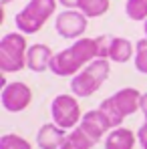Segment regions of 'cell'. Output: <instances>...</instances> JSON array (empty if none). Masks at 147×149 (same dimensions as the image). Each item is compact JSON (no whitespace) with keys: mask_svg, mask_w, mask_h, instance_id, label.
<instances>
[{"mask_svg":"<svg viewBox=\"0 0 147 149\" xmlns=\"http://www.w3.org/2000/svg\"><path fill=\"white\" fill-rule=\"evenodd\" d=\"M99 58V45L97 38H81L75 40L69 49L61 50L50 61V71L56 77H75L83 71L89 63Z\"/></svg>","mask_w":147,"mask_h":149,"instance_id":"obj_1","label":"cell"},{"mask_svg":"<svg viewBox=\"0 0 147 149\" xmlns=\"http://www.w3.org/2000/svg\"><path fill=\"white\" fill-rule=\"evenodd\" d=\"M109 61L107 58H95L93 63H89L81 73H77L71 79V91L75 97H91L93 93H97L101 85L107 81L109 77Z\"/></svg>","mask_w":147,"mask_h":149,"instance_id":"obj_2","label":"cell"},{"mask_svg":"<svg viewBox=\"0 0 147 149\" xmlns=\"http://www.w3.org/2000/svg\"><path fill=\"white\" fill-rule=\"evenodd\" d=\"M56 10V0H30L14 16V24L22 34H36Z\"/></svg>","mask_w":147,"mask_h":149,"instance_id":"obj_3","label":"cell"},{"mask_svg":"<svg viewBox=\"0 0 147 149\" xmlns=\"http://www.w3.org/2000/svg\"><path fill=\"white\" fill-rule=\"evenodd\" d=\"M26 38L22 32H8L0 40V71L18 73L26 67Z\"/></svg>","mask_w":147,"mask_h":149,"instance_id":"obj_4","label":"cell"},{"mask_svg":"<svg viewBox=\"0 0 147 149\" xmlns=\"http://www.w3.org/2000/svg\"><path fill=\"white\" fill-rule=\"evenodd\" d=\"M50 115H52V123L63 127L65 131L75 129L77 123L83 119L79 101L75 95H56L50 103Z\"/></svg>","mask_w":147,"mask_h":149,"instance_id":"obj_5","label":"cell"},{"mask_svg":"<svg viewBox=\"0 0 147 149\" xmlns=\"http://www.w3.org/2000/svg\"><path fill=\"white\" fill-rule=\"evenodd\" d=\"M2 107L10 113H20L24 111L26 107L30 105L32 101V91L26 83L20 81H14V83H8L6 87H2Z\"/></svg>","mask_w":147,"mask_h":149,"instance_id":"obj_6","label":"cell"},{"mask_svg":"<svg viewBox=\"0 0 147 149\" xmlns=\"http://www.w3.org/2000/svg\"><path fill=\"white\" fill-rule=\"evenodd\" d=\"M87 16L81 10H65L56 16L54 28L63 38H81L87 30Z\"/></svg>","mask_w":147,"mask_h":149,"instance_id":"obj_7","label":"cell"},{"mask_svg":"<svg viewBox=\"0 0 147 149\" xmlns=\"http://www.w3.org/2000/svg\"><path fill=\"white\" fill-rule=\"evenodd\" d=\"M95 143H97L101 137H105L109 133V129H113L111 123L107 121V117L99 111V109H93V111H87L81 119V125H79Z\"/></svg>","mask_w":147,"mask_h":149,"instance_id":"obj_8","label":"cell"},{"mask_svg":"<svg viewBox=\"0 0 147 149\" xmlns=\"http://www.w3.org/2000/svg\"><path fill=\"white\" fill-rule=\"evenodd\" d=\"M65 139H67L65 129L56 123H45L36 133V145L40 149H61Z\"/></svg>","mask_w":147,"mask_h":149,"instance_id":"obj_9","label":"cell"},{"mask_svg":"<svg viewBox=\"0 0 147 149\" xmlns=\"http://www.w3.org/2000/svg\"><path fill=\"white\" fill-rule=\"evenodd\" d=\"M52 50L50 47L42 45V42H36L32 45L28 52H26V67L32 71V73H42L50 69V61H52Z\"/></svg>","mask_w":147,"mask_h":149,"instance_id":"obj_10","label":"cell"},{"mask_svg":"<svg viewBox=\"0 0 147 149\" xmlns=\"http://www.w3.org/2000/svg\"><path fill=\"white\" fill-rule=\"evenodd\" d=\"M113 103L117 105V109L123 113V117L127 115H133L141 109V93L133 87H125L121 91H117L113 97Z\"/></svg>","mask_w":147,"mask_h":149,"instance_id":"obj_11","label":"cell"},{"mask_svg":"<svg viewBox=\"0 0 147 149\" xmlns=\"http://www.w3.org/2000/svg\"><path fill=\"white\" fill-rule=\"evenodd\" d=\"M135 139H137V135H133V131H129L125 127H117L107 133L105 149H133Z\"/></svg>","mask_w":147,"mask_h":149,"instance_id":"obj_12","label":"cell"},{"mask_svg":"<svg viewBox=\"0 0 147 149\" xmlns=\"http://www.w3.org/2000/svg\"><path fill=\"white\" fill-rule=\"evenodd\" d=\"M131 56H133V45L123 36H113V42H111V49H109V61L127 63Z\"/></svg>","mask_w":147,"mask_h":149,"instance_id":"obj_13","label":"cell"},{"mask_svg":"<svg viewBox=\"0 0 147 149\" xmlns=\"http://www.w3.org/2000/svg\"><path fill=\"white\" fill-rule=\"evenodd\" d=\"M95 145V141L81 129V127H75L73 131L67 135L65 143L61 145V149H91Z\"/></svg>","mask_w":147,"mask_h":149,"instance_id":"obj_14","label":"cell"},{"mask_svg":"<svg viewBox=\"0 0 147 149\" xmlns=\"http://www.w3.org/2000/svg\"><path fill=\"white\" fill-rule=\"evenodd\" d=\"M77 8L87 18H99L109 10V0H77Z\"/></svg>","mask_w":147,"mask_h":149,"instance_id":"obj_15","label":"cell"},{"mask_svg":"<svg viewBox=\"0 0 147 149\" xmlns=\"http://www.w3.org/2000/svg\"><path fill=\"white\" fill-rule=\"evenodd\" d=\"M99 111L107 117V121L111 123V127H113V129L121 127V123H123V119H125V117H123L121 111L117 109V105L113 103V99H111V97H107V99L99 105Z\"/></svg>","mask_w":147,"mask_h":149,"instance_id":"obj_16","label":"cell"},{"mask_svg":"<svg viewBox=\"0 0 147 149\" xmlns=\"http://www.w3.org/2000/svg\"><path fill=\"white\" fill-rule=\"evenodd\" d=\"M125 14L135 22L147 20V0H127Z\"/></svg>","mask_w":147,"mask_h":149,"instance_id":"obj_17","label":"cell"},{"mask_svg":"<svg viewBox=\"0 0 147 149\" xmlns=\"http://www.w3.org/2000/svg\"><path fill=\"white\" fill-rule=\"evenodd\" d=\"M0 149H32V147L24 137L14 135V133H6L0 137Z\"/></svg>","mask_w":147,"mask_h":149,"instance_id":"obj_18","label":"cell"},{"mask_svg":"<svg viewBox=\"0 0 147 149\" xmlns=\"http://www.w3.org/2000/svg\"><path fill=\"white\" fill-rule=\"evenodd\" d=\"M135 69L139 73L147 74V38L137 42V49H135Z\"/></svg>","mask_w":147,"mask_h":149,"instance_id":"obj_19","label":"cell"},{"mask_svg":"<svg viewBox=\"0 0 147 149\" xmlns=\"http://www.w3.org/2000/svg\"><path fill=\"white\" fill-rule=\"evenodd\" d=\"M113 36L111 34H101L97 36V45H99V58H109V49H111Z\"/></svg>","mask_w":147,"mask_h":149,"instance_id":"obj_20","label":"cell"},{"mask_svg":"<svg viewBox=\"0 0 147 149\" xmlns=\"http://www.w3.org/2000/svg\"><path fill=\"white\" fill-rule=\"evenodd\" d=\"M137 139H139L141 147L147 149V121L141 125V127H139V131H137Z\"/></svg>","mask_w":147,"mask_h":149,"instance_id":"obj_21","label":"cell"},{"mask_svg":"<svg viewBox=\"0 0 147 149\" xmlns=\"http://www.w3.org/2000/svg\"><path fill=\"white\" fill-rule=\"evenodd\" d=\"M139 111L143 113V117H145V121H147V93L141 95V109H139Z\"/></svg>","mask_w":147,"mask_h":149,"instance_id":"obj_22","label":"cell"},{"mask_svg":"<svg viewBox=\"0 0 147 149\" xmlns=\"http://www.w3.org/2000/svg\"><path fill=\"white\" fill-rule=\"evenodd\" d=\"M65 8H77V0H59Z\"/></svg>","mask_w":147,"mask_h":149,"instance_id":"obj_23","label":"cell"},{"mask_svg":"<svg viewBox=\"0 0 147 149\" xmlns=\"http://www.w3.org/2000/svg\"><path fill=\"white\" fill-rule=\"evenodd\" d=\"M143 32H145V38H147V20H145V24H143Z\"/></svg>","mask_w":147,"mask_h":149,"instance_id":"obj_24","label":"cell"}]
</instances>
